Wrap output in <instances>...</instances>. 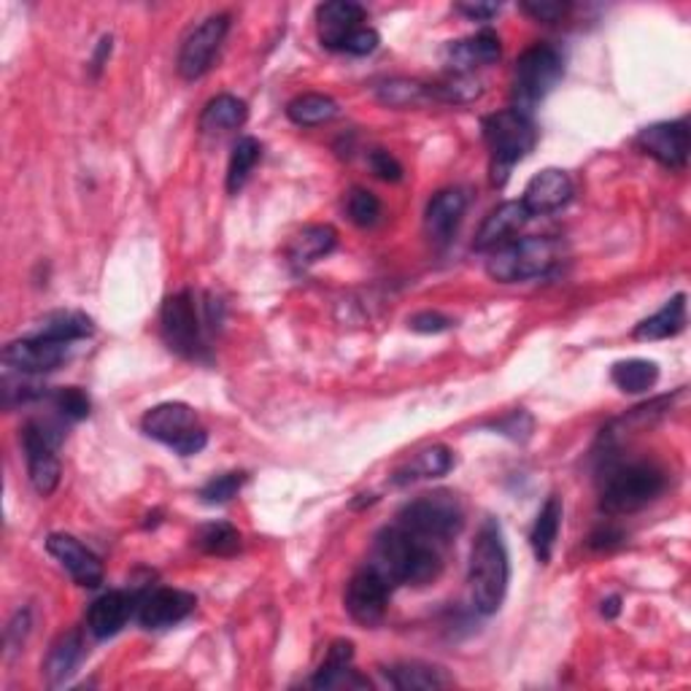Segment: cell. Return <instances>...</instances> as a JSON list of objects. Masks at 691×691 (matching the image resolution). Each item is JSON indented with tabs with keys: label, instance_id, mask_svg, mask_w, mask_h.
<instances>
[{
	"label": "cell",
	"instance_id": "1",
	"mask_svg": "<svg viewBox=\"0 0 691 691\" xmlns=\"http://www.w3.org/2000/svg\"><path fill=\"white\" fill-rule=\"evenodd\" d=\"M368 567H373L395 589V586L433 584L444 570V560H440L438 545L422 541L395 524L384 527L375 535Z\"/></svg>",
	"mask_w": 691,
	"mask_h": 691
},
{
	"label": "cell",
	"instance_id": "2",
	"mask_svg": "<svg viewBox=\"0 0 691 691\" xmlns=\"http://www.w3.org/2000/svg\"><path fill=\"white\" fill-rule=\"evenodd\" d=\"M508 578H511V565H508L502 530L495 519H489L483 521L481 532H478L470 551L468 581L472 605H476L478 614L492 616L500 610L508 592Z\"/></svg>",
	"mask_w": 691,
	"mask_h": 691
},
{
	"label": "cell",
	"instance_id": "3",
	"mask_svg": "<svg viewBox=\"0 0 691 691\" xmlns=\"http://www.w3.org/2000/svg\"><path fill=\"white\" fill-rule=\"evenodd\" d=\"M483 138H487L489 151H492V181L495 187H502L513 166L535 149L538 132L527 114L508 108V111L483 119Z\"/></svg>",
	"mask_w": 691,
	"mask_h": 691
},
{
	"label": "cell",
	"instance_id": "4",
	"mask_svg": "<svg viewBox=\"0 0 691 691\" xmlns=\"http://www.w3.org/2000/svg\"><path fill=\"white\" fill-rule=\"evenodd\" d=\"M397 527L429 543H448L465 527V511L459 500L448 492L422 495L397 513Z\"/></svg>",
	"mask_w": 691,
	"mask_h": 691
},
{
	"label": "cell",
	"instance_id": "5",
	"mask_svg": "<svg viewBox=\"0 0 691 691\" xmlns=\"http://www.w3.org/2000/svg\"><path fill=\"white\" fill-rule=\"evenodd\" d=\"M560 263V244L551 238H517L511 244L495 248L487 259V273L500 284L530 281L545 276Z\"/></svg>",
	"mask_w": 691,
	"mask_h": 691
},
{
	"label": "cell",
	"instance_id": "6",
	"mask_svg": "<svg viewBox=\"0 0 691 691\" xmlns=\"http://www.w3.org/2000/svg\"><path fill=\"white\" fill-rule=\"evenodd\" d=\"M665 489L662 470L648 463L621 465L608 472L603 483V508L608 513H635L651 506Z\"/></svg>",
	"mask_w": 691,
	"mask_h": 691
},
{
	"label": "cell",
	"instance_id": "7",
	"mask_svg": "<svg viewBox=\"0 0 691 691\" xmlns=\"http://www.w3.org/2000/svg\"><path fill=\"white\" fill-rule=\"evenodd\" d=\"M562 71H565V63H562V54L554 46L538 44L521 54L517 71H513V103H517V111L530 117L532 108L556 87Z\"/></svg>",
	"mask_w": 691,
	"mask_h": 691
},
{
	"label": "cell",
	"instance_id": "8",
	"mask_svg": "<svg viewBox=\"0 0 691 691\" xmlns=\"http://www.w3.org/2000/svg\"><path fill=\"white\" fill-rule=\"evenodd\" d=\"M141 427L149 438L171 446L181 457H192V454L203 451L205 440H209L205 438V429L198 424L195 411L184 403L155 405V408L147 411Z\"/></svg>",
	"mask_w": 691,
	"mask_h": 691
},
{
	"label": "cell",
	"instance_id": "9",
	"mask_svg": "<svg viewBox=\"0 0 691 691\" xmlns=\"http://www.w3.org/2000/svg\"><path fill=\"white\" fill-rule=\"evenodd\" d=\"M60 440H63V435L50 427V424L28 422L25 429H22L30 483H33V489L41 497H50L60 483V472H63L57 457Z\"/></svg>",
	"mask_w": 691,
	"mask_h": 691
},
{
	"label": "cell",
	"instance_id": "10",
	"mask_svg": "<svg viewBox=\"0 0 691 691\" xmlns=\"http://www.w3.org/2000/svg\"><path fill=\"white\" fill-rule=\"evenodd\" d=\"M162 338L181 357H200L203 351V319L198 313V302L190 293L168 297L160 313Z\"/></svg>",
	"mask_w": 691,
	"mask_h": 691
},
{
	"label": "cell",
	"instance_id": "11",
	"mask_svg": "<svg viewBox=\"0 0 691 691\" xmlns=\"http://www.w3.org/2000/svg\"><path fill=\"white\" fill-rule=\"evenodd\" d=\"M230 30V17L227 14H214L205 22L192 30L184 39L179 50V60H176V68L179 76L187 82H195L205 74V71L214 65V57L220 54L224 39H227Z\"/></svg>",
	"mask_w": 691,
	"mask_h": 691
},
{
	"label": "cell",
	"instance_id": "12",
	"mask_svg": "<svg viewBox=\"0 0 691 691\" xmlns=\"http://www.w3.org/2000/svg\"><path fill=\"white\" fill-rule=\"evenodd\" d=\"M390 592L392 586L386 584L373 567L360 570V573L349 581V586H346L343 597L346 610H349V616L354 618L357 624H362V627H375V624H381V618L386 616Z\"/></svg>",
	"mask_w": 691,
	"mask_h": 691
},
{
	"label": "cell",
	"instance_id": "13",
	"mask_svg": "<svg viewBox=\"0 0 691 691\" xmlns=\"http://www.w3.org/2000/svg\"><path fill=\"white\" fill-rule=\"evenodd\" d=\"M638 147L648 157H653L659 166L670 168V171H683L691 151L689 123L687 119H676V123H659L646 127L638 136Z\"/></svg>",
	"mask_w": 691,
	"mask_h": 691
},
{
	"label": "cell",
	"instance_id": "14",
	"mask_svg": "<svg viewBox=\"0 0 691 691\" xmlns=\"http://www.w3.org/2000/svg\"><path fill=\"white\" fill-rule=\"evenodd\" d=\"M71 343H60L50 341V338H39V336H28L20 338V341H11L3 349V362L17 373H28V375H39V373H50L54 368L63 365L68 360Z\"/></svg>",
	"mask_w": 691,
	"mask_h": 691
},
{
	"label": "cell",
	"instance_id": "15",
	"mask_svg": "<svg viewBox=\"0 0 691 691\" xmlns=\"http://www.w3.org/2000/svg\"><path fill=\"white\" fill-rule=\"evenodd\" d=\"M46 551H50L60 565L68 570V575L76 581L78 586L95 589V586L103 584L100 560L87 549V545L78 543L74 535L54 532V535L46 538Z\"/></svg>",
	"mask_w": 691,
	"mask_h": 691
},
{
	"label": "cell",
	"instance_id": "16",
	"mask_svg": "<svg viewBox=\"0 0 691 691\" xmlns=\"http://www.w3.org/2000/svg\"><path fill=\"white\" fill-rule=\"evenodd\" d=\"M365 22V9L360 3H351V0H332L317 9V28H319V41L327 50L343 52L346 41L357 33Z\"/></svg>",
	"mask_w": 691,
	"mask_h": 691
},
{
	"label": "cell",
	"instance_id": "17",
	"mask_svg": "<svg viewBox=\"0 0 691 691\" xmlns=\"http://www.w3.org/2000/svg\"><path fill=\"white\" fill-rule=\"evenodd\" d=\"M195 610V594L181 589H157L138 603V621L143 629H168Z\"/></svg>",
	"mask_w": 691,
	"mask_h": 691
},
{
	"label": "cell",
	"instance_id": "18",
	"mask_svg": "<svg viewBox=\"0 0 691 691\" xmlns=\"http://www.w3.org/2000/svg\"><path fill=\"white\" fill-rule=\"evenodd\" d=\"M573 198V181L560 168H545L538 176H532L530 184L524 187L521 203L530 211V216L538 214H554L562 205L570 203Z\"/></svg>",
	"mask_w": 691,
	"mask_h": 691
},
{
	"label": "cell",
	"instance_id": "19",
	"mask_svg": "<svg viewBox=\"0 0 691 691\" xmlns=\"http://www.w3.org/2000/svg\"><path fill=\"white\" fill-rule=\"evenodd\" d=\"M530 222V211L524 209L521 200H508V203L497 205L492 214L487 216L476 235V252H495V248L517 241L519 230Z\"/></svg>",
	"mask_w": 691,
	"mask_h": 691
},
{
	"label": "cell",
	"instance_id": "20",
	"mask_svg": "<svg viewBox=\"0 0 691 691\" xmlns=\"http://www.w3.org/2000/svg\"><path fill=\"white\" fill-rule=\"evenodd\" d=\"M132 616V597L125 592H106L89 605L87 629L98 640L114 638Z\"/></svg>",
	"mask_w": 691,
	"mask_h": 691
},
{
	"label": "cell",
	"instance_id": "21",
	"mask_svg": "<svg viewBox=\"0 0 691 691\" xmlns=\"http://www.w3.org/2000/svg\"><path fill=\"white\" fill-rule=\"evenodd\" d=\"M465 205H468V200L459 190H444L429 200L427 214H424V227H427L429 238L438 241V244L451 238L459 222H463Z\"/></svg>",
	"mask_w": 691,
	"mask_h": 691
},
{
	"label": "cell",
	"instance_id": "22",
	"mask_svg": "<svg viewBox=\"0 0 691 691\" xmlns=\"http://www.w3.org/2000/svg\"><path fill=\"white\" fill-rule=\"evenodd\" d=\"M354 659V646L349 640H336L327 651V659L321 662L319 672L313 676V687L317 689H341V687H368L365 678L357 676L351 667Z\"/></svg>",
	"mask_w": 691,
	"mask_h": 691
},
{
	"label": "cell",
	"instance_id": "23",
	"mask_svg": "<svg viewBox=\"0 0 691 691\" xmlns=\"http://www.w3.org/2000/svg\"><path fill=\"white\" fill-rule=\"evenodd\" d=\"M687 327V295H676L667 300L653 317L642 319L632 330L635 341H665L678 336Z\"/></svg>",
	"mask_w": 691,
	"mask_h": 691
},
{
	"label": "cell",
	"instance_id": "24",
	"mask_svg": "<svg viewBox=\"0 0 691 691\" xmlns=\"http://www.w3.org/2000/svg\"><path fill=\"white\" fill-rule=\"evenodd\" d=\"M495 60H500V41L495 33H478L448 46V65L457 74H470L478 65H489Z\"/></svg>",
	"mask_w": 691,
	"mask_h": 691
},
{
	"label": "cell",
	"instance_id": "25",
	"mask_svg": "<svg viewBox=\"0 0 691 691\" xmlns=\"http://www.w3.org/2000/svg\"><path fill=\"white\" fill-rule=\"evenodd\" d=\"M84 659V640L78 632L63 635L46 653L44 662V676L50 681V687H63L71 676L78 670Z\"/></svg>",
	"mask_w": 691,
	"mask_h": 691
},
{
	"label": "cell",
	"instance_id": "26",
	"mask_svg": "<svg viewBox=\"0 0 691 691\" xmlns=\"http://www.w3.org/2000/svg\"><path fill=\"white\" fill-rule=\"evenodd\" d=\"M95 325L87 313L82 311H54L50 317H44L35 327V332L30 336H39V338H50V341H60V343H74L82 341V338L93 336Z\"/></svg>",
	"mask_w": 691,
	"mask_h": 691
},
{
	"label": "cell",
	"instance_id": "27",
	"mask_svg": "<svg viewBox=\"0 0 691 691\" xmlns=\"http://www.w3.org/2000/svg\"><path fill=\"white\" fill-rule=\"evenodd\" d=\"M390 687L400 691H414V689H444L451 683V678L446 676L440 667L424 665V662H400L384 670Z\"/></svg>",
	"mask_w": 691,
	"mask_h": 691
},
{
	"label": "cell",
	"instance_id": "28",
	"mask_svg": "<svg viewBox=\"0 0 691 691\" xmlns=\"http://www.w3.org/2000/svg\"><path fill=\"white\" fill-rule=\"evenodd\" d=\"M248 119L246 103L235 95H216L214 100L205 103L200 114V130L203 132H227L244 127Z\"/></svg>",
	"mask_w": 691,
	"mask_h": 691
},
{
	"label": "cell",
	"instance_id": "29",
	"mask_svg": "<svg viewBox=\"0 0 691 691\" xmlns=\"http://www.w3.org/2000/svg\"><path fill=\"white\" fill-rule=\"evenodd\" d=\"M338 244V233L330 227V224H313V227H306L300 235L289 244V259L295 265H313L319 263L321 257L332 252Z\"/></svg>",
	"mask_w": 691,
	"mask_h": 691
},
{
	"label": "cell",
	"instance_id": "30",
	"mask_svg": "<svg viewBox=\"0 0 691 691\" xmlns=\"http://www.w3.org/2000/svg\"><path fill=\"white\" fill-rule=\"evenodd\" d=\"M560 527H562V502H560V497H549L545 506L541 508V513H538L535 527H532V535H530L532 551H535L541 565H549L551 562L556 538H560Z\"/></svg>",
	"mask_w": 691,
	"mask_h": 691
},
{
	"label": "cell",
	"instance_id": "31",
	"mask_svg": "<svg viewBox=\"0 0 691 691\" xmlns=\"http://www.w3.org/2000/svg\"><path fill=\"white\" fill-rule=\"evenodd\" d=\"M454 468V454L446 446L424 448L403 470L395 472V483H411L419 478H440Z\"/></svg>",
	"mask_w": 691,
	"mask_h": 691
},
{
	"label": "cell",
	"instance_id": "32",
	"mask_svg": "<svg viewBox=\"0 0 691 691\" xmlns=\"http://www.w3.org/2000/svg\"><path fill=\"white\" fill-rule=\"evenodd\" d=\"M610 379L621 392L627 395H642V392L653 390L659 381V368L651 360H624L616 362Z\"/></svg>",
	"mask_w": 691,
	"mask_h": 691
},
{
	"label": "cell",
	"instance_id": "33",
	"mask_svg": "<svg viewBox=\"0 0 691 691\" xmlns=\"http://www.w3.org/2000/svg\"><path fill=\"white\" fill-rule=\"evenodd\" d=\"M287 117L293 119L297 127H317L338 117V103L332 100L330 95L308 93L289 103Z\"/></svg>",
	"mask_w": 691,
	"mask_h": 691
},
{
	"label": "cell",
	"instance_id": "34",
	"mask_svg": "<svg viewBox=\"0 0 691 691\" xmlns=\"http://www.w3.org/2000/svg\"><path fill=\"white\" fill-rule=\"evenodd\" d=\"M259 157H263V143H259L257 138L246 136V138H241L238 143H235L233 155H230V166H227V192L230 195H235V192L244 190V184L248 181V176H252L254 166L259 162Z\"/></svg>",
	"mask_w": 691,
	"mask_h": 691
},
{
	"label": "cell",
	"instance_id": "35",
	"mask_svg": "<svg viewBox=\"0 0 691 691\" xmlns=\"http://www.w3.org/2000/svg\"><path fill=\"white\" fill-rule=\"evenodd\" d=\"M195 543L205 551V554L233 556L235 551L241 549V532L235 530V527L224 524V521H216V524L200 527Z\"/></svg>",
	"mask_w": 691,
	"mask_h": 691
},
{
	"label": "cell",
	"instance_id": "36",
	"mask_svg": "<svg viewBox=\"0 0 691 691\" xmlns=\"http://www.w3.org/2000/svg\"><path fill=\"white\" fill-rule=\"evenodd\" d=\"M346 214L357 227H373L381 220V200L368 190H351L346 198Z\"/></svg>",
	"mask_w": 691,
	"mask_h": 691
},
{
	"label": "cell",
	"instance_id": "37",
	"mask_svg": "<svg viewBox=\"0 0 691 691\" xmlns=\"http://www.w3.org/2000/svg\"><path fill=\"white\" fill-rule=\"evenodd\" d=\"M424 98H427V89L416 82H386L379 87V100L395 108L416 106Z\"/></svg>",
	"mask_w": 691,
	"mask_h": 691
},
{
	"label": "cell",
	"instance_id": "38",
	"mask_svg": "<svg viewBox=\"0 0 691 691\" xmlns=\"http://www.w3.org/2000/svg\"><path fill=\"white\" fill-rule=\"evenodd\" d=\"M244 481H246L244 472H224V476H216L214 481L205 483V487L200 489V497H203V502H209V506H224V502H230L241 492Z\"/></svg>",
	"mask_w": 691,
	"mask_h": 691
},
{
	"label": "cell",
	"instance_id": "39",
	"mask_svg": "<svg viewBox=\"0 0 691 691\" xmlns=\"http://www.w3.org/2000/svg\"><path fill=\"white\" fill-rule=\"evenodd\" d=\"M54 405H57L60 414L65 416V419L71 422H82L89 416V397L84 395L78 386H65V390H60L57 395H54Z\"/></svg>",
	"mask_w": 691,
	"mask_h": 691
},
{
	"label": "cell",
	"instance_id": "40",
	"mask_svg": "<svg viewBox=\"0 0 691 691\" xmlns=\"http://www.w3.org/2000/svg\"><path fill=\"white\" fill-rule=\"evenodd\" d=\"M368 166H371V171L379 176L381 181H400L403 179V166H400L395 157H392L390 151H384V149L371 151V157H368Z\"/></svg>",
	"mask_w": 691,
	"mask_h": 691
},
{
	"label": "cell",
	"instance_id": "41",
	"mask_svg": "<svg viewBox=\"0 0 691 691\" xmlns=\"http://www.w3.org/2000/svg\"><path fill=\"white\" fill-rule=\"evenodd\" d=\"M521 11L530 14L532 20L551 25V22H556L560 17H565L567 3H554V0H527V3H521Z\"/></svg>",
	"mask_w": 691,
	"mask_h": 691
},
{
	"label": "cell",
	"instance_id": "42",
	"mask_svg": "<svg viewBox=\"0 0 691 691\" xmlns=\"http://www.w3.org/2000/svg\"><path fill=\"white\" fill-rule=\"evenodd\" d=\"M497 429L506 435H511L513 440H527L532 433V419L524 414V411H513L511 416H506L502 422H497Z\"/></svg>",
	"mask_w": 691,
	"mask_h": 691
},
{
	"label": "cell",
	"instance_id": "43",
	"mask_svg": "<svg viewBox=\"0 0 691 691\" xmlns=\"http://www.w3.org/2000/svg\"><path fill=\"white\" fill-rule=\"evenodd\" d=\"M375 46H379V33H375L373 28H360L354 35H351L349 41H346L343 52L349 54H371L375 52Z\"/></svg>",
	"mask_w": 691,
	"mask_h": 691
},
{
	"label": "cell",
	"instance_id": "44",
	"mask_svg": "<svg viewBox=\"0 0 691 691\" xmlns=\"http://www.w3.org/2000/svg\"><path fill=\"white\" fill-rule=\"evenodd\" d=\"M408 325H411V330H416V332H444L451 327V319H446L444 313L422 311V313H416Z\"/></svg>",
	"mask_w": 691,
	"mask_h": 691
},
{
	"label": "cell",
	"instance_id": "45",
	"mask_svg": "<svg viewBox=\"0 0 691 691\" xmlns=\"http://www.w3.org/2000/svg\"><path fill=\"white\" fill-rule=\"evenodd\" d=\"M30 632V614L28 610H20V614L14 616V621L9 624V629H6V642L9 646H22Z\"/></svg>",
	"mask_w": 691,
	"mask_h": 691
},
{
	"label": "cell",
	"instance_id": "46",
	"mask_svg": "<svg viewBox=\"0 0 691 691\" xmlns=\"http://www.w3.org/2000/svg\"><path fill=\"white\" fill-rule=\"evenodd\" d=\"M457 9L463 11L465 17H470V20L487 22V20H492L497 11H500V6H495V3H463V6H457Z\"/></svg>",
	"mask_w": 691,
	"mask_h": 691
},
{
	"label": "cell",
	"instance_id": "47",
	"mask_svg": "<svg viewBox=\"0 0 691 691\" xmlns=\"http://www.w3.org/2000/svg\"><path fill=\"white\" fill-rule=\"evenodd\" d=\"M621 543V532L616 530H599L592 535V545L594 549H610V545Z\"/></svg>",
	"mask_w": 691,
	"mask_h": 691
},
{
	"label": "cell",
	"instance_id": "48",
	"mask_svg": "<svg viewBox=\"0 0 691 691\" xmlns=\"http://www.w3.org/2000/svg\"><path fill=\"white\" fill-rule=\"evenodd\" d=\"M618 610H621V599H618V597H610V599H605V603H603V616L605 618H616Z\"/></svg>",
	"mask_w": 691,
	"mask_h": 691
}]
</instances>
